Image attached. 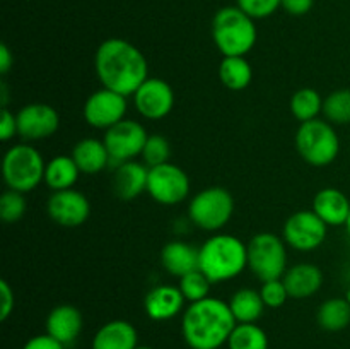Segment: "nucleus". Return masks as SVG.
I'll use <instances>...</instances> for the list:
<instances>
[{
	"instance_id": "1",
	"label": "nucleus",
	"mask_w": 350,
	"mask_h": 349,
	"mask_svg": "<svg viewBox=\"0 0 350 349\" xmlns=\"http://www.w3.org/2000/svg\"><path fill=\"white\" fill-rule=\"evenodd\" d=\"M94 70L103 88L133 96L149 77V65L142 51L122 38H108L94 55Z\"/></svg>"
},
{
	"instance_id": "2",
	"label": "nucleus",
	"mask_w": 350,
	"mask_h": 349,
	"mask_svg": "<svg viewBox=\"0 0 350 349\" xmlns=\"http://www.w3.org/2000/svg\"><path fill=\"white\" fill-rule=\"evenodd\" d=\"M238 325L228 301L205 298L187 307L181 318L183 339L191 349H219Z\"/></svg>"
},
{
	"instance_id": "3",
	"label": "nucleus",
	"mask_w": 350,
	"mask_h": 349,
	"mask_svg": "<svg viewBox=\"0 0 350 349\" xmlns=\"http://www.w3.org/2000/svg\"><path fill=\"white\" fill-rule=\"evenodd\" d=\"M248 267V245L229 233H215L198 248V269L212 284L236 279Z\"/></svg>"
},
{
	"instance_id": "4",
	"label": "nucleus",
	"mask_w": 350,
	"mask_h": 349,
	"mask_svg": "<svg viewBox=\"0 0 350 349\" xmlns=\"http://www.w3.org/2000/svg\"><path fill=\"white\" fill-rule=\"evenodd\" d=\"M258 31L253 17L238 5L222 7L212 19V40L224 57H246L256 44Z\"/></svg>"
},
{
	"instance_id": "5",
	"label": "nucleus",
	"mask_w": 350,
	"mask_h": 349,
	"mask_svg": "<svg viewBox=\"0 0 350 349\" xmlns=\"http://www.w3.org/2000/svg\"><path fill=\"white\" fill-rule=\"evenodd\" d=\"M294 144L304 163L317 168L332 164L340 153V139L337 130L328 120L321 118L299 123Z\"/></svg>"
},
{
	"instance_id": "6",
	"label": "nucleus",
	"mask_w": 350,
	"mask_h": 349,
	"mask_svg": "<svg viewBox=\"0 0 350 349\" xmlns=\"http://www.w3.org/2000/svg\"><path fill=\"white\" fill-rule=\"evenodd\" d=\"M43 154L29 144L9 147L2 159V177L9 190L29 194L44 181Z\"/></svg>"
},
{
	"instance_id": "7",
	"label": "nucleus",
	"mask_w": 350,
	"mask_h": 349,
	"mask_svg": "<svg viewBox=\"0 0 350 349\" xmlns=\"http://www.w3.org/2000/svg\"><path fill=\"white\" fill-rule=\"evenodd\" d=\"M234 198L224 187H208L195 194L188 202V218L197 228L217 233L231 221Z\"/></svg>"
},
{
	"instance_id": "8",
	"label": "nucleus",
	"mask_w": 350,
	"mask_h": 349,
	"mask_svg": "<svg viewBox=\"0 0 350 349\" xmlns=\"http://www.w3.org/2000/svg\"><path fill=\"white\" fill-rule=\"evenodd\" d=\"M248 269L262 283L282 279L287 270V243L282 236L263 231L253 236L248 243Z\"/></svg>"
},
{
	"instance_id": "9",
	"label": "nucleus",
	"mask_w": 350,
	"mask_h": 349,
	"mask_svg": "<svg viewBox=\"0 0 350 349\" xmlns=\"http://www.w3.org/2000/svg\"><path fill=\"white\" fill-rule=\"evenodd\" d=\"M327 235L328 224L313 209L293 212L282 228L284 242L297 252H313L320 248Z\"/></svg>"
},
{
	"instance_id": "10",
	"label": "nucleus",
	"mask_w": 350,
	"mask_h": 349,
	"mask_svg": "<svg viewBox=\"0 0 350 349\" xmlns=\"http://www.w3.org/2000/svg\"><path fill=\"white\" fill-rule=\"evenodd\" d=\"M147 194L161 205H176L190 195V178L183 168L167 161L149 168Z\"/></svg>"
},
{
	"instance_id": "11",
	"label": "nucleus",
	"mask_w": 350,
	"mask_h": 349,
	"mask_svg": "<svg viewBox=\"0 0 350 349\" xmlns=\"http://www.w3.org/2000/svg\"><path fill=\"white\" fill-rule=\"evenodd\" d=\"M146 127L137 120L123 118L116 125L109 127L105 130V146L111 156V164L125 163V161H133L137 156H140L144 151V146L147 142Z\"/></svg>"
},
{
	"instance_id": "12",
	"label": "nucleus",
	"mask_w": 350,
	"mask_h": 349,
	"mask_svg": "<svg viewBox=\"0 0 350 349\" xmlns=\"http://www.w3.org/2000/svg\"><path fill=\"white\" fill-rule=\"evenodd\" d=\"M126 108V96L108 88H101L85 99L82 115L92 129L108 130L109 127L125 118Z\"/></svg>"
},
{
	"instance_id": "13",
	"label": "nucleus",
	"mask_w": 350,
	"mask_h": 349,
	"mask_svg": "<svg viewBox=\"0 0 350 349\" xmlns=\"http://www.w3.org/2000/svg\"><path fill=\"white\" fill-rule=\"evenodd\" d=\"M17 116V135L27 140H43L55 135L60 127V115L46 103H29L23 106Z\"/></svg>"
},
{
	"instance_id": "14",
	"label": "nucleus",
	"mask_w": 350,
	"mask_h": 349,
	"mask_svg": "<svg viewBox=\"0 0 350 349\" xmlns=\"http://www.w3.org/2000/svg\"><path fill=\"white\" fill-rule=\"evenodd\" d=\"M132 98L139 115L147 120L166 118L174 106L173 88L159 77H147Z\"/></svg>"
},
{
	"instance_id": "15",
	"label": "nucleus",
	"mask_w": 350,
	"mask_h": 349,
	"mask_svg": "<svg viewBox=\"0 0 350 349\" xmlns=\"http://www.w3.org/2000/svg\"><path fill=\"white\" fill-rule=\"evenodd\" d=\"M46 212L53 222L64 228H77L91 216V204L82 192L75 188L53 192L48 198Z\"/></svg>"
},
{
	"instance_id": "16",
	"label": "nucleus",
	"mask_w": 350,
	"mask_h": 349,
	"mask_svg": "<svg viewBox=\"0 0 350 349\" xmlns=\"http://www.w3.org/2000/svg\"><path fill=\"white\" fill-rule=\"evenodd\" d=\"M185 296L178 286L159 284L154 286L144 298V310L150 320H171L183 311Z\"/></svg>"
},
{
	"instance_id": "17",
	"label": "nucleus",
	"mask_w": 350,
	"mask_h": 349,
	"mask_svg": "<svg viewBox=\"0 0 350 349\" xmlns=\"http://www.w3.org/2000/svg\"><path fill=\"white\" fill-rule=\"evenodd\" d=\"M82 327H84V318L81 310L74 305H58L46 317V334L57 339L65 348L77 341Z\"/></svg>"
},
{
	"instance_id": "18",
	"label": "nucleus",
	"mask_w": 350,
	"mask_h": 349,
	"mask_svg": "<svg viewBox=\"0 0 350 349\" xmlns=\"http://www.w3.org/2000/svg\"><path fill=\"white\" fill-rule=\"evenodd\" d=\"M149 168L139 161H125L115 166L113 174V192L122 201H133L147 192Z\"/></svg>"
},
{
	"instance_id": "19",
	"label": "nucleus",
	"mask_w": 350,
	"mask_h": 349,
	"mask_svg": "<svg viewBox=\"0 0 350 349\" xmlns=\"http://www.w3.org/2000/svg\"><path fill=\"white\" fill-rule=\"evenodd\" d=\"M287 293L294 300H306L317 294L323 284V272L318 266L308 262L289 267L282 277Z\"/></svg>"
},
{
	"instance_id": "20",
	"label": "nucleus",
	"mask_w": 350,
	"mask_h": 349,
	"mask_svg": "<svg viewBox=\"0 0 350 349\" xmlns=\"http://www.w3.org/2000/svg\"><path fill=\"white\" fill-rule=\"evenodd\" d=\"M313 211L328 226H345L350 214V201L338 188H321L313 198Z\"/></svg>"
},
{
	"instance_id": "21",
	"label": "nucleus",
	"mask_w": 350,
	"mask_h": 349,
	"mask_svg": "<svg viewBox=\"0 0 350 349\" xmlns=\"http://www.w3.org/2000/svg\"><path fill=\"white\" fill-rule=\"evenodd\" d=\"M137 346V328L126 320H111L99 327L92 339L91 349H135Z\"/></svg>"
},
{
	"instance_id": "22",
	"label": "nucleus",
	"mask_w": 350,
	"mask_h": 349,
	"mask_svg": "<svg viewBox=\"0 0 350 349\" xmlns=\"http://www.w3.org/2000/svg\"><path fill=\"white\" fill-rule=\"evenodd\" d=\"M161 266L171 276L183 277L198 269V248L181 240H173L161 250Z\"/></svg>"
},
{
	"instance_id": "23",
	"label": "nucleus",
	"mask_w": 350,
	"mask_h": 349,
	"mask_svg": "<svg viewBox=\"0 0 350 349\" xmlns=\"http://www.w3.org/2000/svg\"><path fill=\"white\" fill-rule=\"evenodd\" d=\"M72 157L77 163L79 170L84 174H98L111 164V156L105 146V140L88 137L79 140L72 149Z\"/></svg>"
},
{
	"instance_id": "24",
	"label": "nucleus",
	"mask_w": 350,
	"mask_h": 349,
	"mask_svg": "<svg viewBox=\"0 0 350 349\" xmlns=\"http://www.w3.org/2000/svg\"><path fill=\"white\" fill-rule=\"evenodd\" d=\"M79 174H81V170H79L74 157L60 154V156H53L46 163L44 183L51 192L68 190V188H74V185L77 183Z\"/></svg>"
},
{
	"instance_id": "25",
	"label": "nucleus",
	"mask_w": 350,
	"mask_h": 349,
	"mask_svg": "<svg viewBox=\"0 0 350 349\" xmlns=\"http://www.w3.org/2000/svg\"><path fill=\"white\" fill-rule=\"evenodd\" d=\"M228 305L238 324H256L267 308L260 291L252 289V287H241L232 293Z\"/></svg>"
},
{
	"instance_id": "26",
	"label": "nucleus",
	"mask_w": 350,
	"mask_h": 349,
	"mask_svg": "<svg viewBox=\"0 0 350 349\" xmlns=\"http://www.w3.org/2000/svg\"><path fill=\"white\" fill-rule=\"evenodd\" d=\"M317 318L323 331H344L350 324V301L347 298H328L318 308Z\"/></svg>"
},
{
	"instance_id": "27",
	"label": "nucleus",
	"mask_w": 350,
	"mask_h": 349,
	"mask_svg": "<svg viewBox=\"0 0 350 349\" xmlns=\"http://www.w3.org/2000/svg\"><path fill=\"white\" fill-rule=\"evenodd\" d=\"M219 79L231 91H243L252 84L253 68L246 57H224L219 65Z\"/></svg>"
},
{
	"instance_id": "28",
	"label": "nucleus",
	"mask_w": 350,
	"mask_h": 349,
	"mask_svg": "<svg viewBox=\"0 0 350 349\" xmlns=\"http://www.w3.org/2000/svg\"><path fill=\"white\" fill-rule=\"evenodd\" d=\"M323 112V98L313 88H301L291 98V113L299 123L310 122Z\"/></svg>"
},
{
	"instance_id": "29",
	"label": "nucleus",
	"mask_w": 350,
	"mask_h": 349,
	"mask_svg": "<svg viewBox=\"0 0 350 349\" xmlns=\"http://www.w3.org/2000/svg\"><path fill=\"white\" fill-rule=\"evenodd\" d=\"M229 349H269V337L256 324H238L228 341Z\"/></svg>"
},
{
	"instance_id": "30",
	"label": "nucleus",
	"mask_w": 350,
	"mask_h": 349,
	"mask_svg": "<svg viewBox=\"0 0 350 349\" xmlns=\"http://www.w3.org/2000/svg\"><path fill=\"white\" fill-rule=\"evenodd\" d=\"M323 116L332 125H349L350 123V89L332 91L323 99Z\"/></svg>"
},
{
	"instance_id": "31",
	"label": "nucleus",
	"mask_w": 350,
	"mask_h": 349,
	"mask_svg": "<svg viewBox=\"0 0 350 349\" xmlns=\"http://www.w3.org/2000/svg\"><path fill=\"white\" fill-rule=\"evenodd\" d=\"M211 281L208 277L202 272L200 269L191 270V272L185 274L183 277H180V291L183 293L185 300L188 303H195V301H200L208 298V293H211Z\"/></svg>"
},
{
	"instance_id": "32",
	"label": "nucleus",
	"mask_w": 350,
	"mask_h": 349,
	"mask_svg": "<svg viewBox=\"0 0 350 349\" xmlns=\"http://www.w3.org/2000/svg\"><path fill=\"white\" fill-rule=\"evenodd\" d=\"M140 156H142V163L147 168L159 166V164H164L170 161L171 146L166 137L159 135V133H152V135L147 137V142L144 146V151Z\"/></svg>"
},
{
	"instance_id": "33",
	"label": "nucleus",
	"mask_w": 350,
	"mask_h": 349,
	"mask_svg": "<svg viewBox=\"0 0 350 349\" xmlns=\"http://www.w3.org/2000/svg\"><path fill=\"white\" fill-rule=\"evenodd\" d=\"M26 198L24 194L16 190H5L0 197V218L3 222H17L26 214Z\"/></svg>"
},
{
	"instance_id": "34",
	"label": "nucleus",
	"mask_w": 350,
	"mask_h": 349,
	"mask_svg": "<svg viewBox=\"0 0 350 349\" xmlns=\"http://www.w3.org/2000/svg\"><path fill=\"white\" fill-rule=\"evenodd\" d=\"M260 294H262V300L267 308L284 307L287 298H291L282 279H270V281H265V283H262Z\"/></svg>"
},
{
	"instance_id": "35",
	"label": "nucleus",
	"mask_w": 350,
	"mask_h": 349,
	"mask_svg": "<svg viewBox=\"0 0 350 349\" xmlns=\"http://www.w3.org/2000/svg\"><path fill=\"white\" fill-rule=\"evenodd\" d=\"M238 7L253 19H265L282 7V0H238Z\"/></svg>"
},
{
	"instance_id": "36",
	"label": "nucleus",
	"mask_w": 350,
	"mask_h": 349,
	"mask_svg": "<svg viewBox=\"0 0 350 349\" xmlns=\"http://www.w3.org/2000/svg\"><path fill=\"white\" fill-rule=\"evenodd\" d=\"M17 135V116L9 108H2L0 115V139L2 142H9Z\"/></svg>"
},
{
	"instance_id": "37",
	"label": "nucleus",
	"mask_w": 350,
	"mask_h": 349,
	"mask_svg": "<svg viewBox=\"0 0 350 349\" xmlns=\"http://www.w3.org/2000/svg\"><path fill=\"white\" fill-rule=\"evenodd\" d=\"M0 293H2V308H0V320L5 322L9 315L12 313L16 298H14V289L5 279L0 281Z\"/></svg>"
},
{
	"instance_id": "38",
	"label": "nucleus",
	"mask_w": 350,
	"mask_h": 349,
	"mask_svg": "<svg viewBox=\"0 0 350 349\" xmlns=\"http://www.w3.org/2000/svg\"><path fill=\"white\" fill-rule=\"evenodd\" d=\"M23 349H65L64 344L53 339L51 335L48 334H40L31 337L29 341L24 344Z\"/></svg>"
},
{
	"instance_id": "39",
	"label": "nucleus",
	"mask_w": 350,
	"mask_h": 349,
	"mask_svg": "<svg viewBox=\"0 0 350 349\" xmlns=\"http://www.w3.org/2000/svg\"><path fill=\"white\" fill-rule=\"evenodd\" d=\"M314 5V0H282V9L291 16H304Z\"/></svg>"
},
{
	"instance_id": "40",
	"label": "nucleus",
	"mask_w": 350,
	"mask_h": 349,
	"mask_svg": "<svg viewBox=\"0 0 350 349\" xmlns=\"http://www.w3.org/2000/svg\"><path fill=\"white\" fill-rule=\"evenodd\" d=\"M14 65V57H12V51L9 50L5 43L0 44V74L5 75L7 72L12 68Z\"/></svg>"
},
{
	"instance_id": "41",
	"label": "nucleus",
	"mask_w": 350,
	"mask_h": 349,
	"mask_svg": "<svg viewBox=\"0 0 350 349\" xmlns=\"http://www.w3.org/2000/svg\"><path fill=\"white\" fill-rule=\"evenodd\" d=\"M345 228H347V235H349V238H350V214H349L347 222H345Z\"/></svg>"
},
{
	"instance_id": "42",
	"label": "nucleus",
	"mask_w": 350,
	"mask_h": 349,
	"mask_svg": "<svg viewBox=\"0 0 350 349\" xmlns=\"http://www.w3.org/2000/svg\"><path fill=\"white\" fill-rule=\"evenodd\" d=\"M135 349H152V348H150V346H137Z\"/></svg>"
},
{
	"instance_id": "43",
	"label": "nucleus",
	"mask_w": 350,
	"mask_h": 349,
	"mask_svg": "<svg viewBox=\"0 0 350 349\" xmlns=\"http://www.w3.org/2000/svg\"><path fill=\"white\" fill-rule=\"evenodd\" d=\"M345 298H347V300L350 301V289H349V293H347V296H345Z\"/></svg>"
}]
</instances>
